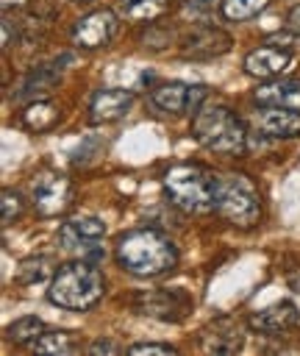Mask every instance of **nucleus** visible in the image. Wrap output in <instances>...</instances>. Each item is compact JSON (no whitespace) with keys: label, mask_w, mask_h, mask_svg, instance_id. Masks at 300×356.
<instances>
[{"label":"nucleus","mask_w":300,"mask_h":356,"mask_svg":"<svg viewBox=\"0 0 300 356\" xmlns=\"http://www.w3.org/2000/svg\"><path fill=\"white\" fill-rule=\"evenodd\" d=\"M117 264L139 278H153L161 273H169L178 264V248L175 242L161 234L158 228H133L117 239L114 248Z\"/></svg>","instance_id":"nucleus-1"},{"label":"nucleus","mask_w":300,"mask_h":356,"mask_svg":"<svg viewBox=\"0 0 300 356\" xmlns=\"http://www.w3.org/2000/svg\"><path fill=\"white\" fill-rule=\"evenodd\" d=\"M103 292L106 284L94 261L72 259L53 273V281L47 286V300L69 312H86L103 298Z\"/></svg>","instance_id":"nucleus-2"},{"label":"nucleus","mask_w":300,"mask_h":356,"mask_svg":"<svg viewBox=\"0 0 300 356\" xmlns=\"http://www.w3.org/2000/svg\"><path fill=\"white\" fill-rule=\"evenodd\" d=\"M161 184H164V192L175 209H181L183 214H206L214 209L219 178H214L200 164L181 161L164 172Z\"/></svg>","instance_id":"nucleus-3"},{"label":"nucleus","mask_w":300,"mask_h":356,"mask_svg":"<svg viewBox=\"0 0 300 356\" xmlns=\"http://www.w3.org/2000/svg\"><path fill=\"white\" fill-rule=\"evenodd\" d=\"M192 136L219 156H242L247 147L244 122L228 106H203L192 120Z\"/></svg>","instance_id":"nucleus-4"},{"label":"nucleus","mask_w":300,"mask_h":356,"mask_svg":"<svg viewBox=\"0 0 300 356\" xmlns=\"http://www.w3.org/2000/svg\"><path fill=\"white\" fill-rule=\"evenodd\" d=\"M214 209L231 225H236V228H253L261 220V195H258L256 184L247 175L231 172V175L219 178V184H217Z\"/></svg>","instance_id":"nucleus-5"},{"label":"nucleus","mask_w":300,"mask_h":356,"mask_svg":"<svg viewBox=\"0 0 300 356\" xmlns=\"http://www.w3.org/2000/svg\"><path fill=\"white\" fill-rule=\"evenodd\" d=\"M208 97V86L203 83H181L167 81L150 89V100L164 114H197Z\"/></svg>","instance_id":"nucleus-6"},{"label":"nucleus","mask_w":300,"mask_h":356,"mask_svg":"<svg viewBox=\"0 0 300 356\" xmlns=\"http://www.w3.org/2000/svg\"><path fill=\"white\" fill-rule=\"evenodd\" d=\"M31 197H33V209L42 217H56V214L67 211L69 203H72V181L67 175H61V172L42 170L33 178Z\"/></svg>","instance_id":"nucleus-7"},{"label":"nucleus","mask_w":300,"mask_h":356,"mask_svg":"<svg viewBox=\"0 0 300 356\" xmlns=\"http://www.w3.org/2000/svg\"><path fill=\"white\" fill-rule=\"evenodd\" d=\"M117 28H119L117 11H111V8H97V11L81 17V19L72 25V44L81 47V50L106 47V44L117 36Z\"/></svg>","instance_id":"nucleus-8"},{"label":"nucleus","mask_w":300,"mask_h":356,"mask_svg":"<svg viewBox=\"0 0 300 356\" xmlns=\"http://www.w3.org/2000/svg\"><path fill=\"white\" fill-rule=\"evenodd\" d=\"M253 128L267 139H292L300 134V111L281 106H261L253 114Z\"/></svg>","instance_id":"nucleus-9"},{"label":"nucleus","mask_w":300,"mask_h":356,"mask_svg":"<svg viewBox=\"0 0 300 356\" xmlns=\"http://www.w3.org/2000/svg\"><path fill=\"white\" fill-rule=\"evenodd\" d=\"M300 323V309L292 300H275L264 309H256L247 317V325L258 334H283Z\"/></svg>","instance_id":"nucleus-10"},{"label":"nucleus","mask_w":300,"mask_h":356,"mask_svg":"<svg viewBox=\"0 0 300 356\" xmlns=\"http://www.w3.org/2000/svg\"><path fill=\"white\" fill-rule=\"evenodd\" d=\"M136 309L142 314L178 323L183 317V312L189 309V300L181 295V289H153V292L136 295Z\"/></svg>","instance_id":"nucleus-11"},{"label":"nucleus","mask_w":300,"mask_h":356,"mask_svg":"<svg viewBox=\"0 0 300 356\" xmlns=\"http://www.w3.org/2000/svg\"><path fill=\"white\" fill-rule=\"evenodd\" d=\"M200 345H203L206 353H239L242 345H244L242 325L231 317H219V320H214L203 328Z\"/></svg>","instance_id":"nucleus-12"},{"label":"nucleus","mask_w":300,"mask_h":356,"mask_svg":"<svg viewBox=\"0 0 300 356\" xmlns=\"http://www.w3.org/2000/svg\"><path fill=\"white\" fill-rule=\"evenodd\" d=\"M289 61H292L289 50H278L272 44H261V47H256V50H250L244 56V72L253 75V78L269 81V78H278L289 67Z\"/></svg>","instance_id":"nucleus-13"},{"label":"nucleus","mask_w":300,"mask_h":356,"mask_svg":"<svg viewBox=\"0 0 300 356\" xmlns=\"http://www.w3.org/2000/svg\"><path fill=\"white\" fill-rule=\"evenodd\" d=\"M133 106V92L128 89H100L89 103L92 122H114Z\"/></svg>","instance_id":"nucleus-14"},{"label":"nucleus","mask_w":300,"mask_h":356,"mask_svg":"<svg viewBox=\"0 0 300 356\" xmlns=\"http://www.w3.org/2000/svg\"><path fill=\"white\" fill-rule=\"evenodd\" d=\"M253 97L258 106H281V108L300 111V81L297 78H283V81L278 78V81L261 83Z\"/></svg>","instance_id":"nucleus-15"},{"label":"nucleus","mask_w":300,"mask_h":356,"mask_svg":"<svg viewBox=\"0 0 300 356\" xmlns=\"http://www.w3.org/2000/svg\"><path fill=\"white\" fill-rule=\"evenodd\" d=\"M231 47V36L217 31V28H200L194 31L186 42H183V56L189 58H211V56H222Z\"/></svg>","instance_id":"nucleus-16"},{"label":"nucleus","mask_w":300,"mask_h":356,"mask_svg":"<svg viewBox=\"0 0 300 356\" xmlns=\"http://www.w3.org/2000/svg\"><path fill=\"white\" fill-rule=\"evenodd\" d=\"M167 14V0H119V17L131 22H153Z\"/></svg>","instance_id":"nucleus-17"},{"label":"nucleus","mask_w":300,"mask_h":356,"mask_svg":"<svg viewBox=\"0 0 300 356\" xmlns=\"http://www.w3.org/2000/svg\"><path fill=\"white\" fill-rule=\"evenodd\" d=\"M58 117H61V111H58L56 106H50V103H44V100H33V103L22 111V125H25L28 131L42 134V131H50V128L58 122Z\"/></svg>","instance_id":"nucleus-18"},{"label":"nucleus","mask_w":300,"mask_h":356,"mask_svg":"<svg viewBox=\"0 0 300 356\" xmlns=\"http://www.w3.org/2000/svg\"><path fill=\"white\" fill-rule=\"evenodd\" d=\"M36 353H53V356H69L78 350L75 334L69 331H42V337L33 342Z\"/></svg>","instance_id":"nucleus-19"},{"label":"nucleus","mask_w":300,"mask_h":356,"mask_svg":"<svg viewBox=\"0 0 300 356\" xmlns=\"http://www.w3.org/2000/svg\"><path fill=\"white\" fill-rule=\"evenodd\" d=\"M42 331H44V323L36 317V314H25V317H19V320H14L11 325H8V339L11 342H17V345H33L39 337H42Z\"/></svg>","instance_id":"nucleus-20"},{"label":"nucleus","mask_w":300,"mask_h":356,"mask_svg":"<svg viewBox=\"0 0 300 356\" xmlns=\"http://www.w3.org/2000/svg\"><path fill=\"white\" fill-rule=\"evenodd\" d=\"M272 0H225L222 3V17L231 19V22H244V19H253L258 17Z\"/></svg>","instance_id":"nucleus-21"},{"label":"nucleus","mask_w":300,"mask_h":356,"mask_svg":"<svg viewBox=\"0 0 300 356\" xmlns=\"http://www.w3.org/2000/svg\"><path fill=\"white\" fill-rule=\"evenodd\" d=\"M58 75L56 72H47V70H36L28 75V81L22 83L19 89V97H36V95H50V89L56 86Z\"/></svg>","instance_id":"nucleus-22"},{"label":"nucleus","mask_w":300,"mask_h":356,"mask_svg":"<svg viewBox=\"0 0 300 356\" xmlns=\"http://www.w3.org/2000/svg\"><path fill=\"white\" fill-rule=\"evenodd\" d=\"M50 259H31V261H22V267H19V273H17V281L19 284H39L42 278H47L50 275Z\"/></svg>","instance_id":"nucleus-23"},{"label":"nucleus","mask_w":300,"mask_h":356,"mask_svg":"<svg viewBox=\"0 0 300 356\" xmlns=\"http://www.w3.org/2000/svg\"><path fill=\"white\" fill-rule=\"evenodd\" d=\"M0 209H3V222L17 220V217L22 214V195L14 192V189H3V203H0Z\"/></svg>","instance_id":"nucleus-24"},{"label":"nucleus","mask_w":300,"mask_h":356,"mask_svg":"<svg viewBox=\"0 0 300 356\" xmlns=\"http://www.w3.org/2000/svg\"><path fill=\"white\" fill-rule=\"evenodd\" d=\"M128 353L131 356H169L178 350L172 345H164V342H139V345H131Z\"/></svg>","instance_id":"nucleus-25"},{"label":"nucleus","mask_w":300,"mask_h":356,"mask_svg":"<svg viewBox=\"0 0 300 356\" xmlns=\"http://www.w3.org/2000/svg\"><path fill=\"white\" fill-rule=\"evenodd\" d=\"M122 348L117 345V342H111V339H97V342H92V348H89V353L92 356H117Z\"/></svg>","instance_id":"nucleus-26"},{"label":"nucleus","mask_w":300,"mask_h":356,"mask_svg":"<svg viewBox=\"0 0 300 356\" xmlns=\"http://www.w3.org/2000/svg\"><path fill=\"white\" fill-rule=\"evenodd\" d=\"M286 28L294 31V33H300V3L286 14Z\"/></svg>","instance_id":"nucleus-27"},{"label":"nucleus","mask_w":300,"mask_h":356,"mask_svg":"<svg viewBox=\"0 0 300 356\" xmlns=\"http://www.w3.org/2000/svg\"><path fill=\"white\" fill-rule=\"evenodd\" d=\"M8 39H11V28L8 22H3V47H8Z\"/></svg>","instance_id":"nucleus-28"},{"label":"nucleus","mask_w":300,"mask_h":356,"mask_svg":"<svg viewBox=\"0 0 300 356\" xmlns=\"http://www.w3.org/2000/svg\"><path fill=\"white\" fill-rule=\"evenodd\" d=\"M22 3H28V0H3V8H11V6H22Z\"/></svg>","instance_id":"nucleus-29"},{"label":"nucleus","mask_w":300,"mask_h":356,"mask_svg":"<svg viewBox=\"0 0 300 356\" xmlns=\"http://www.w3.org/2000/svg\"><path fill=\"white\" fill-rule=\"evenodd\" d=\"M192 3H211V0H192Z\"/></svg>","instance_id":"nucleus-30"}]
</instances>
